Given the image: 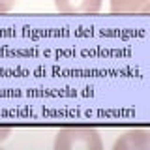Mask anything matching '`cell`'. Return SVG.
Wrapping results in <instances>:
<instances>
[{"label":"cell","instance_id":"cell-1","mask_svg":"<svg viewBox=\"0 0 150 150\" xmlns=\"http://www.w3.org/2000/svg\"><path fill=\"white\" fill-rule=\"evenodd\" d=\"M53 146L56 150H101V137L94 128L86 126H68L58 129Z\"/></svg>","mask_w":150,"mask_h":150},{"label":"cell","instance_id":"cell-2","mask_svg":"<svg viewBox=\"0 0 150 150\" xmlns=\"http://www.w3.org/2000/svg\"><path fill=\"white\" fill-rule=\"evenodd\" d=\"M112 150H150V131L148 129H128L112 144Z\"/></svg>","mask_w":150,"mask_h":150},{"label":"cell","instance_id":"cell-3","mask_svg":"<svg viewBox=\"0 0 150 150\" xmlns=\"http://www.w3.org/2000/svg\"><path fill=\"white\" fill-rule=\"evenodd\" d=\"M103 0H54V6L60 13L66 15H86L98 13L101 9Z\"/></svg>","mask_w":150,"mask_h":150},{"label":"cell","instance_id":"cell-4","mask_svg":"<svg viewBox=\"0 0 150 150\" xmlns=\"http://www.w3.org/2000/svg\"><path fill=\"white\" fill-rule=\"evenodd\" d=\"M150 0H111L109 9L111 13H122V15H133V13H144Z\"/></svg>","mask_w":150,"mask_h":150},{"label":"cell","instance_id":"cell-5","mask_svg":"<svg viewBox=\"0 0 150 150\" xmlns=\"http://www.w3.org/2000/svg\"><path fill=\"white\" fill-rule=\"evenodd\" d=\"M17 0H0V13H8L15 8Z\"/></svg>","mask_w":150,"mask_h":150},{"label":"cell","instance_id":"cell-6","mask_svg":"<svg viewBox=\"0 0 150 150\" xmlns=\"http://www.w3.org/2000/svg\"><path fill=\"white\" fill-rule=\"evenodd\" d=\"M9 128H0V143H2V141H6L8 139V135H9Z\"/></svg>","mask_w":150,"mask_h":150},{"label":"cell","instance_id":"cell-7","mask_svg":"<svg viewBox=\"0 0 150 150\" xmlns=\"http://www.w3.org/2000/svg\"><path fill=\"white\" fill-rule=\"evenodd\" d=\"M144 13H150V4L146 6V9H144Z\"/></svg>","mask_w":150,"mask_h":150}]
</instances>
